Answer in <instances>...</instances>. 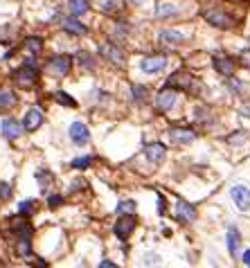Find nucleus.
Masks as SVG:
<instances>
[{
	"instance_id": "obj_1",
	"label": "nucleus",
	"mask_w": 250,
	"mask_h": 268,
	"mask_svg": "<svg viewBox=\"0 0 250 268\" xmlns=\"http://www.w3.org/2000/svg\"><path fill=\"white\" fill-rule=\"evenodd\" d=\"M14 81L18 88H32L34 84H36V66H32V64L20 66L18 70L14 72Z\"/></svg>"
},
{
	"instance_id": "obj_2",
	"label": "nucleus",
	"mask_w": 250,
	"mask_h": 268,
	"mask_svg": "<svg viewBox=\"0 0 250 268\" xmlns=\"http://www.w3.org/2000/svg\"><path fill=\"white\" fill-rule=\"evenodd\" d=\"M205 20L210 23V25H214V27H221V30H228V27L235 25L232 16H228L225 11H221V9H210V11H205Z\"/></svg>"
},
{
	"instance_id": "obj_3",
	"label": "nucleus",
	"mask_w": 250,
	"mask_h": 268,
	"mask_svg": "<svg viewBox=\"0 0 250 268\" xmlns=\"http://www.w3.org/2000/svg\"><path fill=\"white\" fill-rule=\"evenodd\" d=\"M72 68V56H52L48 64V70L56 77H66Z\"/></svg>"
},
{
	"instance_id": "obj_4",
	"label": "nucleus",
	"mask_w": 250,
	"mask_h": 268,
	"mask_svg": "<svg viewBox=\"0 0 250 268\" xmlns=\"http://www.w3.org/2000/svg\"><path fill=\"white\" fill-rule=\"evenodd\" d=\"M167 86H178L183 90H192V93H196V90H198V84L194 81V77L185 75V72H176V75L167 81Z\"/></svg>"
},
{
	"instance_id": "obj_5",
	"label": "nucleus",
	"mask_w": 250,
	"mask_h": 268,
	"mask_svg": "<svg viewBox=\"0 0 250 268\" xmlns=\"http://www.w3.org/2000/svg\"><path fill=\"white\" fill-rule=\"evenodd\" d=\"M232 198H235V203H237V208L239 210H250V190L248 187H243V185H237V187H232Z\"/></svg>"
},
{
	"instance_id": "obj_6",
	"label": "nucleus",
	"mask_w": 250,
	"mask_h": 268,
	"mask_svg": "<svg viewBox=\"0 0 250 268\" xmlns=\"http://www.w3.org/2000/svg\"><path fill=\"white\" fill-rule=\"evenodd\" d=\"M164 66H167V59H164V56H147V59H142V64H140V68L147 72V75L164 70Z\"/></svg>"
},
{
	"instance_id": "obj_7",
	"label": "nucleus",
	"mask_w": 250,
	"mask_h": 268,
	"mask_svg": "<svg viewBox=\"0 0 250 268\" xmlns=\"http://www.w3.org/2000/svg\"><path fill=\"white\" fill-rule=\"evenodd\" d=\"M70 140L75 142V145H86V142L90 140V131L84 122H75L70 127Z\"/></svg>"
},
{
	"instance_id": "obj_8",
	"label": "nucleus",
	"mask_w": 250,
	"mask_h": 268,
	"mask_svg": "<svg viewBox=\"0 0 250 268\" xmlns=\"http://www.w3.org/2000/svg\"><path fill=\"white\" fill-rule=\"evenodd\" d=\"M133 230H135V219H133L131 214L122 216V219L115 223V235H117V239H122V241H124V239H127Z\"/></svg>"
},
{
	"instance_id": "obj_9",
	"label": "nucleus",
	"mask_w": 250,
	"mask_h": 268,
	"mask_svg": "<svg viewBox=\"0 0 250 268\" xmlns=\"http://www.w3.org/2000/svg\"><path fill=\"white\" fill-rule=\"evenodd\" d=\"M99 54L101 56H106V59H111L113 64H117V66H122L124 64V52L120 48H115V45H111V43H104L99 48Z\"/></svg>"
},
{
	"instance_id": "obj_10",
	"label": "nucleus",
	"mask_w": 250,
	"mask_h": 268,
	"mask_svg": "<svg viewBox=\"0 0 250 268\" xmlns=\"http://www.w3.org/2000/svg\"><path fill=\"white\" fill-rule=\"evenodd\" d=\"M176 104V90H160L158 93V97H156V106L160 108V111H169Z\"/></svg>"
},
{
	"instance_id": "obj_11",
	"label": "nucleus",
	"mask_w": 250,
	"mask_h": 268,
	"mask_svg": "<svg viewBox=\"0 0 250 268\" xmlns=\"http://www.w3.org/2000/svg\"><path fill=\"white\" fill-rule=\"evenodd\" d=\"M43 124V111L41 108H30L25 115V129L27 131H36Z\"/></svg>"
},
{
	"instance_id": "obj_12",
	"label": "nucleus",
	"mask_w": 250,
	"mask_h": 268,
	"mask_svg": "<svg viewBox=\"0 0 250 268\" xmlns=\"http://www.w3.org/2000/svg\"><path fill=\"white\" fill-rule=\"evenodd\" d=\"M214 68H217L223 77L235 75V61L228 59V56H214Z\"/></svg>"
},
{
	"instance_id": "obj_13",
	"label": "nucleus",
	"mask_w": 250,
	"mask_h": 268,
	"mask_svg": "<svg viewBox=\"0 0 250 268\" xmlns=\"http://www.w3.org/2000/svg\"><path fill=\"white\" fill-rule=\"evenodd\" d=\"M169 138H172V142H176V145H190V142H194L196 135L187 129H172L169 131Z\"/></svg>"
},
{
	"instance_id": "obj_14",
	"label": "nucleus",
	"mask_w": 250,
	"mask_h": 268,
	"mask_svg": "<svg viewBox=\"0 0 250 268\" xmlns=\"http://www.w3.org/2000/svg\"><path fill=\"white\" fill-rule=\"evenodd\" d=\"M176 216H178L180 221H194L196 219V210L192 208L190 203L178 201V203H176Z\"/></svg>"
},
{
	"instance_id": "obj_15",
	"label": "nucleus",
	"mask_w": 250,
	"mask_h": 268,
	"mask_svg": "<svg viewBox=\"0 0 250 268\" xmlns=\"http://www.w3.org/2000/svg\"><path fill=\"white\" fill-rule=\"evenodd\" d=\"M3 133H5V138L16 140V138H20L23 127L16 122V119H5V122H3Z\"/></svg>"
},
{
	"instance_id": "obj_16",
	"label": "nucleus",
	"mask_w": 250,
	"mask_h": 268,
	"mask_svg": "<svg viewBox=\"0 0 250 268\" xmlns=\"http://www.w3.org/2000/svg\"><path fill=\"white\" fill-rule=\"evenodd\" d=\"M144 153H147V158H149L151 162H160L164 158V153H167V149H164L160 142H153V145H149L144 149Z\"/></svg>"
},
{
	"instance_id": "obj_17",
	"label": "nucleus",
	"mask_w": 250,
	"mask_h": 268,
	"mask_svg": "<svg viewBox=\"0 0 250 268\" xmlns=\"http://www.w3.org/2000/svg\"><path fill=\"white\" fill-rule=\"evenodd\" d=\"M178 14V5L174 3H158L156 5V18H169Z\"/></svg>"
},
{
	"instance_id": "obj_18",
	"label": "nucleus",
	"mask_w": 250,
	"mask_h": 268,
	"mask_svg": "<svg viewBox=\"0 0 250 268\" xmlns=\"http://www.w3.org/2000/svg\"><path fill=\"white\" fill-rule=\"evenodd\" d=\"M160 41L162 43H169V45H178L185 41V34L183 32H176V30H164L160 32Z\"/></svg>"
},
{
	"instance_id": "obj_19",
	"label": "nucleus",
	"mask_w": 250,
	"mask_h": 268,
	"mask_svg": "<svg viewBox=\"0 0 250 268\" xmlns=\"http://www.w3.org/2000/svg\"><path fill=\"white\" fill-rule=\"evenodd\" d=\"M68 9H70L72 16H81L90 9V3L88 0H68Z\"/></svg>"
},
{
	"instance_id": "obj_20",
	"label": "nucleus",
	"mask_w": 250,
	"mask_h": 268,
	"mask_svg": "<svg viewBox=\"0 0 250 268\" xmlns=\"http://www.w3.org/2000/svg\"><path fill=\"white\" fill-rule=\"evenodd\" d=\"M64 30L68 34H75V36H84V34H88V27L86 25H81L79 20H72V18L64 23Z\"/></svg>"
},
{
	"instance_id": "obj_21",
	"label": "nucleus",
	"mask_w": 250,
	"mask_h": 268,
	"mask_svg": "<svg viewBox=\"0 0 250 268\" xmlns=\"http://www.w3.org/2000/svg\"><path fill=\"white\" fill-rule=\"evenodd\" d=\"M228 253L232 255V257L239 255V232H237L235 228L228 230Z\"/></svg>"
},
{
	"instance_id": "obj_22",
	"label": "nucleus",
	"mask_w": 250,
	"mask_h": 268,
	"mask_svg": "<svg viewBox=\"0 0 250 268\" xmlns=\"http://www.w3.org/2000/svg\"><path fill=\"white\" fill-rule=\"evenodd\" d=\"M16 104V95L9 93V90H0V111H5V108H11Z\"/></svg>"
},
{
	"instance_id": "obj_23",
	"label": "nucleus",
	"mask_w": 250,
	"mask_h": 268,
	"mask_svg": "<svg viewBox=\"0 0 250 268\" xmlns=\"http://www.w3.org/2000/svg\"><path fill=\"white\" fill-rule=\"evenodd\" d=\"M25 48L30 50L32 54H38V52H41V48H43V41H41L38 36H30V38L25 41Z\"/></svg>"
},
{
	"instance_id": "obj_24",
	"label": "nucleus",
	"mask_w": 250,
	"mask_h": 268,
	"mask_svg": "<svg viewBox=\"0 0 250 268\" xmlns=\"http://www.w3.org/2000/svg\"><path fill=\"white\" fill-rule=\"evenodd\" d=\"M54 99L59 101V104H64V106H72V108L77 106V101L72 99V97H68V95L64 93V90H59V93H54Z\"/></svg>"
},
{
	"instance_id": "obj_25",
	"label": "nucleus",
	"mask_w": 250,
	"mask_h": 268,
	"mask_svg": "<svg viewBox=\"0 0 250 268\" xmlns=\"http://www.w3.org/2000/svg\"><path fill=\"white\" fill-rule=\"evenodd\" d=\"M117 212H120V214H131V212H135V203H133V201H122L120 205H117Z\"/></svg>"
},
{
	"instance_id": "obj_26",
	"label": "nucleus",
	"mask_w": 250,
	"mask_h": 268,
	"mask_svg": "<svg viewBox=\"0 0 250 268\" xmlns=\"http://www.w3.org/2000/svg\"><path fill=\"white\" fill-rule=\"evenodd\" d=\"M90 162H93V156H84V158H77V160H72V167H75V169H86Z\"/></svg>"
},
{
	"instance_id": "obj_27",
	"label": "nucleus",
	"mask_w": 250,
	"mask_h": 268,
	"mask_svg": "<svg viewBox=\"0 0 250 268\" xmlns=\"http://www.w3.org/2000/svg\"><path fill=\"white\" fill-rule=\"evenodd\" d=\"M133 97H135L138 101H142V99L147 97V88H144V86H133Z\"/></svg>"
},
{
	"instance_id": "obj_28",
	"label": "nucleus",
	"mask_w": 250,
	"mask_h": 268,
	"mask_svg": "<svg viewBox=\"0 0 250 268\" xmlns=\"http://www.w3.org/2000/svg\"><path fill=\"white\" fill-rule=\"evenodd\" d=\"M32 210H34L32 201H23V203L18 205V212H20V214H32Z\"/></svg>"
},
{
	"instance_id": "obj_29",
	"label": "nucleus",
	"mask_w": 250,
	"mask_h": 268,
	"mask_svg": "<svg viewBox=\"0 0 250 268\" xmlns=\"http://www.w3.org/2000/svg\"><path fill=\"white\" fill-rule=\"evenodd\" d=\"M9 196H11V187L7 182H3V185H0V198H9Z\"/></svg>"
},
{
	"instance_id": "obj_30",
	"label": "nucleus",
	"mask_w": 250,
	"mask_h": 268,
	"mask_svg": "<svg viewBox=\"0 0 250 268\" xmlns=\"http://www.w3.org/2000/svg\"><path fill=\"white\" fill-rule=\"evenodd\" d=\"M61 203H64V198L61 196H50V208H59Z\"/></svg>"
},
{
	"instance_id": "obj_31",
	"label": "nucleus",
	"mask_w": 250,
	"mask_h": 268,
	"mask_svg": "<svg viewBox=\"0 0 250 268\" xmlns=\"http://www.w3.org/2000/svg\"><path fill=\"white\" fill-rule=\"evenodd\" d=\"M117 5H120V3L111 0V3H104V9H106V11H113V9H117Z\"/></svg>"
},
{
	"instance_id": "obj_32",
	"label": "nucleus",
	"mask_w": 250,
	"mask_h": 268,
	"mask_svg": "<svg viewBox=\"0 0 250 268\" xmlns=\"http://www.w3.org/2000/svg\"><path fill=\"white\" fill-rule=\"evenodd\" d=\"M79 56H81V66L84 68H88V66L93 68V61H88V54H79Z\"/></svg>"
},
{
	"instance_id": "obj_33",
	"label": "nucleus",
	"mask_w": 250,
	"mask_h": 268,
	"mask_svg": "<svg viewBox=\"0 0 250 268\" xmlns=\"http://www.w3.org/2000/svg\"><path fill=\"white\" fill-rule=\"evenodd\" d=\"M243 264L250 266V250H246V253H243Z\"/></svg>"
},
{
	"instance_id": "obj_34",
	"label": "nucleus",
	"mask_w": 250,
	"mask_h": 268,
	"mask_svg": "<svg viewBox=\"0 0 250 268\" xmlns=\"http://www.w3.org/2000/svg\"><path fill=\"white\" fill-rule=\"evenodd\" d=\"M99 268H115V264H111V261H101Z\"/></svg>"
},
{
	"instance_id": "obj_35",
	"label": "nucleus",
	"mask_w": 250,
	"mask_h": 268,
	"mask_svg": "<svg viewBox=\"0 0 250 268\" xmlns=\"http://www.w3.org/2000/svg\"><path fill=\"white\" fill-rule=\"evenodd\" d=\"M131 3H135V5H142V3H144V0H131Z\"/></svg>"
}]
</instances>
